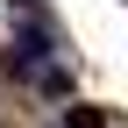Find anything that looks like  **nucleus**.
I'll return each instance as SVG.
<instances>
[{
    "instance_id": "obj_1",
    "label": "nucleus",
    "mask_w": 128,
    "mask_h": 128,
    "mask_svg": "<svg viewBox=\"0 0 128 128\" xmlns=\"http://www.w3.org/2000/svg\"><path fill=\"white\" fill-rule=\"evenodd\" d=\"M64 128H107V114H100V107H71V114H64Z\"/></svg>"
}]
</instances>
